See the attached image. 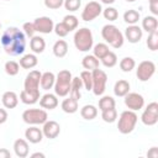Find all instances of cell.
I'll return each mask as SVG.
<instances>
[{
	"instance_id": "37",
	"label": "cell",
	"mask_w": 158,
	"mask_h": 158,
	"mask_svg": "<svg viewBox=\"0 0 158 158\" xmlns=\"http://www.w3.org/2000/svg\"><path fill=\"white\" fill-rule=\"evenodd\" d=\"M116 105V101L112 96H102L100 100H99V109L102 111V110H106V109H111V107H115Z\"/></svg>"
},
{
	"instance_id": "13",
	"label": "cell",
	"mask_w": 158,
	"mask_h": 158,
	"mask_svg": "<svg viewBox=\"0 0 158 158\" xmlns=\"http://www.w3.org/2000/svg\"><path fill=\"white\" fill-rule=\"evenodd\" d=\"M41 75L42 73L40 70H31L26 78H25V83L23 86L26 90H31V91H37L40 90V81H41Z\"/></svg>"
},
{
	"instance_id": "3",
	"label": "cell",
	"mask_w": 158,
	"mask_h": 158,
	"mask_svg": "<svg viewBox=\"0 0 158 158\" xmlns=\"http://www.w3.org/2000/svg\"><path fill=\"white\" fill-rule=\"evenodd\" d=\"M101 36L112 48H121L123 46L125 37L115 25H105L101 30Z\"/></svg>"
},
{
	"instance_id": "17",
	"label": "cell",
	"mask_w": 158,
	"mask_h": 158,
	"mask_svg": "<svg viewBox=\"0 0 158 158\" xmlns=\"http://www.w3.org/2000/svg\"><path fill=\"white\" fill-rule=\"evenodd\" d=\"M40 105H41L42 109H46V110H53V109H56L58 106L57 95L56 94H51V93L44 94L40 99Z\"/></svg>"
},
{
	"instance_id": "20",
	"label": "cell",
	"mask_w": 158,
	"mask_h": 158,
	"mask_svg": "<svg viewBox=\"0 0 158 158\" xmlns=\"http://www.w3.org/2000/svg\"><path fill=\"white\" fill-rule=\"evenodd\" d=\"M1 102L5 109H14L19 104V98L15 91H5L1 96Z\"/></svg>"
},
{
	"instance_id": "54",
	"label": "cell",
	"mask_w": 158,
	"mask_h": 158,
	"mask_svg": "<svg viewBox=\"0 0 158 158\" xmlns=\"http://www.w3.org/2000/svg\"><path fill=\"white\" fill-rule=\"evenodd\" d=\"M149 1H153V0H148V2H149Z\"/></svg>"
},
{
	"instance_id": "12",
	"label": "cell",
	"mask_w": 158,
	"mask_h": 158,
	"mask_svg": "<svg viewBox=\"0 0 158 158\" xmlns=\"http://www.w3.org/2000/svg\"><path fill=\"white\" fill-rule=\"evenodd\" d=\"M33 25H35V30L36 32H40V33H51L54 28V22L51 17H47V16H41V17H37L33 21Z\"/></svg>"
},
{
	"instance_id": "52",
	"label": "cell",
	"mask_w": 158,
	"mask_h": 158,
	"mask_svg": "<svg viewBox=\"0 0 158 158\" xmlns=\"http://www.w3.org/2000/svg\"><path fill=\"white\" fill-rule=\"evenodd\" d=\"M125 1H127V2H133V1H136V0H125Z\"/></svg>"
},
{
	"instance_id": "4",
	"label": "cell",
	"mask_w": 158,
	"mask_h": 158,
	"mask_svg": "<svg viewBox=\"0 0 158 158\" xmlns=\"http://www.w3.org/2000/svg\"><path fill=\"white\" fill-rule=\"evenodd\" d=\"M72 73L68 69H63L60 70L57 77H56V81H54V94L57 96H67L70 91V83H72Z\"/></svg>"
},
{
	"instance_id": "39",
	"label": "cell",
	"mask_w": 158,
	"mask_h": 158,
	"mask_svg": "<svg viewBox=\"0 0 158 158\" xmlns=\"http://www.w3.org/2000/svg\"><path fill=\"white\" fill-rule=\"evenodd\" d=\"M101 60V63L106 67V68H112V67H115L116 65V63H117V56H116V53H114V52H109L104 58H101L100 59Z\"/></svg>"
},
{
	"instance_id": "38",
	"label": "cell",
	"mask_w": 158,
	"mask_h": 158,
	"mask_svg": "<svg viewBox=\"0 0 158 158\" xmlns=\"http://www.w3.org/2000/svg\"><path fill=\"white\" fill-rule=\"evenodd\" d=\"M62 22L67 26V28L69 30V32L77 30V27L79 25V21L77 19V16H74V15H67V16H64V19H63Z\"/></svg>"
},
{
	"instance_id": "8",
	"label": "cell",
	"mask_w": 158,
	"mask_h": 158,
	"mask_svg": "<svg viewBox=\"0 0 158 158\" xmlns=\"http://www.w3.org/2000/svg\"><path fill=\"white\" fill-rule=\"evenodd\" d=\"M101 12H102V7H101L100 2L89 1L81 11V20L85 22H90V21L95 20L98 16H100Z\"/></svg>"
},
{
	"instance_id": "29",
	"label": "cell",
	"mask_w": 158,
	"mask_h": 158,
	"mask_svg": "<svg viewBox=\"0 0 158 158\" xmlns=\"http://www.w3.org/2000/svg\"><path fill=\"white\" fill-rule=\"evenodd\" d=\"M62 110L67 114H74L78 111V100L73 99V98H68V99H64L62 101Z\"/></svg>"
},
{
	"instance_id": "19",
	"label": "cell",
	"mask_w": 158,
	"mask_h": 158,
	"mask_svg": "<svg viewBox=\"0 0 158 158\" xmlns=\"http://www.w3.org/2000/svg\"><path fill=\"white\" fill-rule=\"evenodd\" d=\"M20 100L26 104V105H33L40 100V90L37 91H31V90H26L23 89L20 93Z\"/></svg>"
},
{
	"instance_id": "35",
	"label": "cell",
	"mask_w": 158,
	"mask_h": 158,
	"mask_svg": "<svg viewBox=\"0 0 158 158\" xmlns=\"http://www.w3.org/2000/svg\"><path fill=\"white\" fill-rule=\"evenodd\" d=\"M4 69H5L7 75L14 77L20 72V64L17 62H15V60H7L5 63V65H4Z\"/></svg>"
},
{
	"instance_id": "51",
	"label": "cell",
	"mask_w": 158,
	"mask_h": 158,
	"mask_svg": "<svg viewBox=\"0 0 158 158\" xmlns=\"http://www.w3.org/2000/svg\"><path fill=\"white\" fill-rule=\"evenodd\" d=\"M102 4H106V5H111V4H114L116 0H100Z\"/></svg>"
},
{
	"instance_id": "6",
	"label": "cell",
	"mask_w": 158,
	"mask_h": 158,
	"mask_svg": "<svg viewBox=\"0 0 158 158\" xmlns=\"http://www.w3.org/2000/svg\"><path fill=\"white\" fill-rule=\"evenodd\" d=\"M22 120L28 125H43L48 120V115L43 109H27L22 112Z\"/></svg>"
},
{
	"instance_id": "44",
	"label": "cell",
	"mask_w": 158,
	"mask_h": 158,
	"mask_svg": "<svg viewBox=\"0 0 158 158\" xmlns=\"http://www.w3.org/2000/svg\"><path fill=\"white\" fill-rule=\"evenodd\" d=\"M22 30H23L25 35H26V36H28L30 38L35 36L36 30H35V25H33V22H25V23H23V26H22Z\"/></svg>"
},
{
	"instance_id": "49",
	"label": "cell",
	"mask_w": 158,
	"mask_h": 158,
	"mask_svg": "<svg viewBox=\"0 0 158 158\" xmlns=\"http://www.w3.org/2000/svg\"><path fill=\"white\" fill-rule=\"evenodd\" d=\"M11 153L6 148H0V158H10Z\"/></svg>"
},
{
	"instance_id": "25",
	"label": "cell",
	"mask_w": 158,
	"mask_h": 158,
	"mask_svg": "<svg viewBox=\"0 0 158 158\" xmlns=\"http://www.w3.org/2000/svg\"><path fill=\"white\" fill-rule=\"evenodd\" d=\"M128 91H130V83H128L127 80L120 79V80H117V81L115 83V85H114V93H115L116 96L122 98V96H125Z\"/></svg>"
},
{
	"instance_id": "24",
	"label": "cell",
	"mask_w": 158,
	"mask_h": 158,
	"mask_svg": "<svg viewBox=\"0 0 158 158\" xmlns=\"http://www.w3.org/2000/svg\"><path fill=\"white\" fill-rule=\"evenodd\" d=\"M54 81H56V75L52 73V72H44L42 75H41V81H40V85L43 90H49L53 88L54 85Z\"/></svg>"
},
{
	"instance_id": "18",
	"label": "cell",
	"mask_w": 158,
	"mask_h": 158,
	"mask_svg": "<svg viewBox=\"0 0 158 158\" xmlns=\"http://www.w3.org/2000/svg\"><path fill=\"white\" fill-rule=\"evenodd\" d=\"M14 151H15V154L19 157V158H25L28 156L30 153V148H28V143L26 139L23 138H19L14 142Z\"/></svg>"
},
{
	"instance_id": "40",
	"label": "cell",
	"mask_w": 158,
	"mask_h": 158,
	"mask_svg": "<svg viewBox=\"0 0 158 158\" xmlns=\"http://www.w3.org/2000/svg\"><path fill=\"white\" fill-rule=\"evenodd\" d=\"M147 47L151 51H157V48H158V31H153V32L148 33Z\"/></svg>"
},
{
	"instance_id": "50",
	"label": "cell",
	"mask_w": 158,
	"mask_h": 158,
	"mask_svg": "<svg viewBox=\"0 0 158 158\" xmlns=\"http://www.w3.org/2000/svg\"><path fill=\"white\" fill-rule=\"evenodd\" d=\"M31 157H32V158H36V157H41V158H44V154H43V153H41V152H36V153L31 154Z\"/></svg>"
},
{
	"instance_id": "2",
	"label": "cell",
	"mask_w": 158,
	"mask_h": 158,
	"mask_svg": "<svg viewBox=\"0 0 158 158\" xmlns=\"http://www.w3.org/2000/svg\"><path fill=\"white\" fill-rule=\"evenodd\" d=\"M73 41H74V46L78 51L89 52L94 46V38H93L91 30H89L88 27L77 30V32L74 33Z\"/></svg>"
},
{
	"instance_id": "36",
	"label": "cell",
	"mask_w": 158,
	"mask_h": 158,
	"mask_svg": "<svg viewBox=\"0 0 158 158\" xmlns=\"http://www.w3.org/2000/svg\"><path fill=\"white\" fill-rule=\"evenodd\" d=\"M80 79L83 81V86L90 91L93 89V77H91V72L90 70H83L80 73Z\"/></svg>"
},
{
	"instance_id": "48",
	"label": "cell",
	"mask_w": 158,
	"mask_h": 158,
	"mask_svg": "<svg viewBox=\"0 0 158 158\" xmlns=\"http://www.w3.org/2000/svg\"><path fill=\"white\" fill-rule=\"evenodd\" d=\"M147 157H151V158H158V148H157V147H152V148L147 152Z\"/></svg>"
},
{
	"instance_id": "33",
	"label": "cell",
	"mask_w": 158,
	"mask_h": 158,
	"mask_svg": "<svg viewBox=\"0 0 158 158\" xmlns=\"http://www.w3.org/2000/svg\"><path fill=\"white\" fill-rule=\"evenodd\" d=\"M135 67H136V62L132 57H125L120 60V69L125 73L131 72L132 69H135Z\"/></svg>"
},
{
	"instance_id": "5",
	"label": "cell",
	"mask_w": 158,
	"mask_h": 158,
	"mask_svg": "<svg viewBox=\"0 0 158 158\" xmlns=\"http://www.w3.org/2000/svg\"><path fill=\"white\" fill-rule=\"evenodd\" d=\"M137 121H138V116L135 111H132V110L122 111L118 117L117 128L122 135H128L135 130Z\"/></svg>"
},
{
	"instance_id": "30",
	"label": "cell",
	"mask_w": 158,
	"mask_h": 158,
	"mask_svg": "<svg viewBox=\"0 0 158 158\" xmlns=\"http://www.w3.org/2000/svg\"><path fill=\"white\" fill-rule=\"evenodd\" d=\"M80 115L84 120H88V121L94 120L98 116V109L94 105H84L80 109Z\"/></svg>"
},
{
	"instance_id": "28",
	"label": "cell",
	"mask_w": 158,
	"mask_h": 158,
	"mask_svg": "<svg viewBox=\"0 0 158 158\" xmlns=\"http://www.w3.org/2000/svg\"><path fill=\"white\" fill-rule=\"evenodd\" d=\"M81 65L86 69V70H94L96 68H99V59L94 56V54H88L81 59Z\"/></svg>"
},
{
	"instance_id": "42",
	"label": "cell",
	"mask_w": 158,
	"mask_h": 158,
	"mask_svg": "<svg viewBox=\"0 0 158 158\" xmlns=\"http://www.w3.org/2000/svg\"><path fill=\"white\" fill-rule=\"evenodd\" d=\"M65 10L70 11V12H74L77 10H79L80 5H81V0H64L63 2Z\"/></svg>"
},
{
	"instance_id": "10",
	"label": "cell",
	"mask_w": 158,
	"mask_h": 158,
	"mask_svg": "<svg viewBox=\"0 0 158 158\" xmlns=\"http://www.w3.org/2000/svg\"><path fill=\"white\" fill-rule=\"evenodd\" d=\"M141 121L146 126H153L158 122V104L156 101L149 102L141 116Z\"/></svg>"
},
{
	"instance_id": "45",
	"label": "cell",
	"mask_w": 158,
	"mask_h": 158,
	"mask_svg": "<svg viewBox=\"0 0 158 158\" xmlns=\"http://www.w3.org/2000/svg\"><path fill=\"white\" fill-rule=\"evenodd\" d=\"M63 2H64V0H44V5H46V7L52 9V10L59 9V7L63 5Z\"/></svg>"
},
{
	"instance_id": "7",
	"label": "cell",
	"mask_w": 158,
	"mask_h": 158,
	"mask_svg": "<svg viewBox=\"0 0 158 158\" xmlns=\"http://www.w3.org/2000/svg\"><path fill=\"white\" fill-rule=\"evenodd\" d=\"M91 77H93V89L91 91L96 95V96H100L105 93L106 90V83H107V74L96 68L94 70H91Z\"/></svg>"
},
{
	"instance_id": "34",
	"label": "cell",
	"mask_w": 158,
	"mask_h": 158,
	"mask_svg": "<svg viewBox=\"0 0 158 158\" xmlns=\"http://www.w3.org/2000/svg\"><path fill=\"white\" fill-rule=\"evenodd\" d=\"M101 118L107 122V123H112L116 121L117 118V111L115 107H111V109H106V110H102L101 111Z\"/></svg>"
},
{
	"instance_id": "1",
	"label": "cell",
	"mask_w": 158,
	"mask_h": 158,
	"mask_svg": "<svg viewBox=\"0 0 158 158\" xmlns=\"http://www.w3.org/2000/svg\"><path fill=\"white\" fill-rule=\"evenodd\" d=\"M0 42L2 49L10 56H20L26 48L25 33L17 27H7L1 35Z\"/></svg>"
},
{
	"instance_id": "43",
	"label": "cell",
	"mask_w": 158,
	"mask_h": 158,
	"mask_svg": "<svg viewBox=\"0 0 158 158\" xmlns=\"http://www.w3.org/2000/svg\"><path fill=\"white\" fill-rule=\"evenodd\" d=\"M53 31H54L56 35L59 36V37H65V36L69 33V30L67 28V26H65L63 22H58V23H56Z\"/></svg>"
},
{
	"instance_id": "46",
	"label": "cell",
	"mask_w": 158,
	"mask_h": 158,
	"mask_svg": "<svg viewBox=\"0 0 158 158\" xmlns=\"http://www.w3.org/2000/svg\"><path fill=\"white\" fill-rule=\"evenodd\" d=\"M149 10L153 14V16H157L158 15V0L149 1Z\"/></svg>"
},
{
	"instance_id": "27",
	"label": "cell",
	"mask_w": 158,
	"mask_h": 158,
	"mask_svg": "<svg viewBox=\"0 0 158 158\" xmlns=\"http://www.w3.org/2000/svg\"><path fill=\"white\" fill-rule=\"evenodd\" d=\"M157 28H158V21L156 16H146L142 20V30H144L146 32L151 33L153 31H157Z\"/></svg>"
},
{
	"instance_id": "14",
	"label": "cell",
	"mask_w": 158,
	"mask_h": 158,
	"mask_svg": "<svg viewBox=\"0 0 158 158\" xmlns=\"http://www.w3.org/2000/svg\"><path fill=\"white\" fill-rule=\"evenodd\" d=\"M42 133L44 137L49 138V139H53V138H57L58 135L60 133V126L57 121H53V120H47L44 123H43V127H42Z\"/></svg>"
},
{
	"instance_id": "16",
	"label": "cell",
	"mask_w": 158,
	"mask_h": 158,
	"mask_svg": "<svg viewBox=\"0 0 158 158\" xmlns=\"http://www.w3.org/2000/svg\"><path fill=\"white\" fill-rule=\"evenodd\" d=\"M25 137H26V139H27L30 143L36 144V143H40V142L42 141L43 133H42V130H41V128H38L36 125H33V126L28 127V128L25 131Z\"/></svg>"
},
{
	"instance_id": "41",
	"label": "cell",
	"mask_w": 158,
	"mask_h": 158,
	"mask_svg": "<svg viewBox=\"0 0 158 158\" xmlns=\"http://www.w3.org/2000/svg\"><path fill=\"white\" fill-rule=\"evenodd\" d=\"M102 15H104V17H105L106 20H109V21H115V20H117V17H118V11H117L115 7L109 6V7H106L105 10H102Z\"/></svg>"
},
{
	"instance_id": "47",
	"label": "cell",
	"mask_w": 158,
	"mask_h": 158,
	"mask_svg": "<svg viewBox=\"0 0 158 158\" xmlns=\"http://www.w3.org/2000/svg\"><path fill=\"white\" fill-rule=\"evenodd\" d=\"M7 121V111L5 109H0V125Z\"/></svg>"
},
{
	"instance_id": "9",
	"label": "cell",
	"mask_w": 158,
	"mask_h": 158,
	"mask_svg": "<svg viewBox=\"0 0 158 158\" xmlns=\"http://www.w3.org/2000/svg\"><path fill=\"white\" fill-rule=\"evenodd\" d=\"M156 73V64L152 60H143L138 64L137 69H136V75L138 78V80L141 81H147L149 80L153 74Z\"/></svg>"
},
{
	"instance_id": "55",
	"label": "cell",
	"mask_w": 158,
	"mask_h": 158,
	"mask_svg": "<svg viewBox=\"0 0 158 158\" xmlns=\"http://www.w3.org/2000/svg\"><path fill=\"white\" fill-rule=\"evenodd\" d=\"M6 1H10V0H6Z\"/></svg>"
},
{
	"instance_id": "15",
	"label": "cell",
	"mask_w": 158,
	"mask_h": 158,
	"mask_svg": "<svg viewBox=\"0 0 158 158\" xmlns=\"http://www.w3.org/2000/svg\"><path fill=\"white\" fill-rule=\"evenodd\" d=\"M143 36V30L137 26V25H130L126 30H125V38L130 42V43H137L141 41Z\"/></svg>"
},
{
	"instance_id": "22",
	"label": "cell",
	"mask_w": 158,
	"mask_h": 158,
	"mask_svg": "<svg viewBox=\"0 0 158 158\" xmlns=\"http://www.w3.org/2000/svg\"><path fill=\"white\" fill-rule=\"evenodd\" d=\"M83 88V81L80 79V77H74L72 78V83H70V91H69V95L70 98L75 99V100H79L80 96H81V93H80V89Z\"/></svg>"
},
{
	"instance_id": "53",
	"label": "cell",
	"mask_w": 158,
	"mask_h": 158,
	"mask_svg": "<svg viewBox=\"0 0 158 158\" xmlns=\"http://www.w3.org/2000/svg\"><path fill=\"white\" fill-rule=\"evenodd\" d=\"M0 30H1V22H0Z\"/></svg>"
},
{
	"instance_id": "21",
	"label": "cell",
	"mask_w": 158,
	"mask_h": 158,
	"mask_svg": "<svg viewBox=\"0 0 158 158\" xmlns=\"http://www.w3.org/2000/svg\"><path fill=\"white\" fill-rule=\"evenodd\" d=\"M37 63H38V59H37L36 54H33V53H28V54L22 56L20 58V62H19L20 67L23 69H32L37 65Z\"/></svg>"
},
{
	"instance_id": "32",
	"label": "cell",
	"mask_w": 158,
	"mask_h": 158,
	"mask_svg": "<svg viewBox=\"0 0 158 158\" xmlns=\"http://www.w3.org/2000/svg\"><path fill=\"white\" fill-rule=\"evenodd\" d=\"M139 17H141L139 12L136 11V10H132V9L125 11V14H123V21L126 23H128V25H136L138 22Z\"/></svg>"
},
{
	"instance_id": "31",
	"label": "cell",
	"mask_w": 158,
	"mask_h": 158,
	"mask_svg": "<svg viewBox=\"0 0 158 158\" xmlns=\"http://www.w3.org/2000/svg\"><path fill=\"white\" fill-rule=\"evenodd\" d=\"M93 54L98 58V59H101V58H104L109 52H110V49H109V46L106 44V43H98V44H95V46H93Z\"/></svg>"
},
{
	"instance_id": "23",
	"label": "cell",
	"mask_w": 158,
	"mask_h": 158,
	"mask_svg": "<svg viewBox=\"0 0 158 158\" xmlns=\"http://www.w3.org/2000/svg\"><path fill=\"white\" fill-rule=\"evenodd\" d=\"M30 48L32 49V52L36 53H42L46 48V41L44 38H42L41 36H33L31 37L30 41Z\"/></svg>"
},
{
	"instance_id": "26",
	"label": "cell",
	"mask_w": 158,
	"mask_h": 158,
	"mask_svg": "<svg viewBox=\"0 0 158 158\" xmlns=\"http://www.w3.org/2000/svg\"><path fill=\"white\" fill-rule=\"evenodd\" d=\"M68 53V43L64 40H58L53 44V54L57 58H63Z\"/></svg>"
},
{
	"instance_id": "11",
	"label": "cell",
	"mask_w": 158,
	"mask_h": 158,
	"mask_svg": "<svg viewBox=\"0 0 158 158\" xmlns=\"http://www.w3.org/2000/svg\"><path fill=\"white\" fill-rule=\"evenodd\" d=\"M123 98H125V105L128 107V110L137 111V110H141L144 105V99L138 93H130L128 91Z\"/></svg>"
}]
</instances>
